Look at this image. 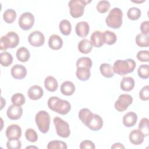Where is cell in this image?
<instances>
[{"mask_svg": "<svg viewBox=\"0 0 149 149\" xmlns=\"http://www.w3.org/2000/svg\"><path fill=\"white\" fill-rule=\"evenodd\" d=\"M49 108L61 115H66L71 109L70 102L65 100H62L58 97H51L47 102Z\"/></svg>", "mask_w": 149, "mask_h": 149, "instance_id": "obj_1", "label": "cell"}, {"mask_svg": "<svg viewBox=\"0 0 149 149\" xmlns=\"http://www.w3.org/2000/svg\"><path fill=\"white\" fill-rule=\"evenodd\" d=\"M136 66V62L132 59H126L125 60L118 59L113 63V71L120 76H124L127 73L133 72Z\"/></svg>", "mask_w": 149, "mask_h": 149, "instance_id": "obj_2", "label": "cell"}, {"mask_svg": "<svg viewBox=\"0 0 149 149\" xmlns=\"http://www.w3.org/2000/svg\"><path fill=\"white\" fill-rule=\"evenodd\" d=\"M123 12L119 8H113L112 9L108 16L105 19L107 25L114 29L120 28L122 24Z\"/></svg>", "mask_w": 149, "mask_h": 149, "instance_id": "obj_3", "label": "cell"}, {"mask_svg": "<svg viewBox=\"0 0 149 149\" xmlns=\"http://www.w3.org/2000/svg\"><path fill=\"white\" fill-rule=\"evenodd\" d=\"M19 37L14 31H9L0 40V49L6 51L8 48H14L19 43Z\"/></svg>", "mask_w": 149, "mask_h": 149, "instance_id": "obj_4", "label": "cell"}, {"mask_svg": "<svg viewBox=\"0 0 149 149\" xmlns=\"http://www.w3.org/2000/svg\"><path fill=\"white\" fill-rule=\"evenodd\" d=\"M91 2V1L72 0L68 3L70 15L74 18L80 17L83 16L85 6Z\"/></svg>", "mask_w": 149, "mask_h": 149, "instance_id": "obj_5", "label": "cell"}, {"mask_svg": "<svg viewBox=\"0 0 149 149\" xmlns=\"http://www.w3.org/2000/svg\"><path fill=\"white\" fill-rule=\"evenodd\" d=\"M35 120L39 130L41 133L45 134L48 132L51 118L49 114L47 111H40L38 112L36 115Z\"/></svg>", "mask_w": 149, "mask_h": 149, "instance_id": "obj_6", "label": "cell"}, {"mask_svg": "<svg viewBox=\"0 0 149 149\" xmlns=\"http://www.w3.org/2000/svg\"><path fill=\"white\" fill-rule=\"evenodd\" d=\"M53 121L56 133L59 137L67 138L70 136V130L68 122L59 117H55Z\"/></svg>", "mask_w": 149, "mask_h": 149, "instance_id": "obj_7", "label": "cell"}, {"mask_svg": "<svg viewBox=\"0 0 149 149\" xmlns=\"http://www.w3.org/2000/svg\"><path fill=\"white\" fill-rule=\"evenodd\" d=\"M83 124L91 130L98 131L100 130L103 126V120L100 115L93 113L91 112L86 118Z\"/></svg>", "mask_w": 149, "mask_h": 149, "instance_id": "obj_8", "label": "cell"}, {"mask_svg": "<svg viewBox=\"0 0 149 149\" xmlns=\"http://www.w3.org/2000/svg\"><path fill=\"white\" fill-rule=\"evenodd\" d=\"M133 102L132 95L127 94H123L119 96L118 99L115 102V108L118 112H123L126 110L128 107Z\"/></svg>", "mask_w": 149, "mask_h": 149, "instance_id": "obj_9", "label": "cell"}, {"mask_svg": "<svg viewBox=\"0 0 149 149\" xmlns=\"http://www.w3.org/2000/svg\"><path fill=\"white\" fill-rule=\"evenodd\" d=\"M19 27L24 30H29L31 29L34 23V16L30 12L23 13L18 20Z\"/></svg>", "mask_w": 149, "mask_h": 149, "instance_id": "obj_10", "label": "cell"}, {"mask_svg": "<svg viewBox=\"0 0 149 149\" xmlns=\"http://www.w3.org/2000/svg\"><path fill=\"white\" fill-rule=\"evenodd\" d=\"M28 41L31 45L35 47H39L44 44L45 37L41 31L36 30L29 34Z\"/></svg>", "mask_w": 149, "mask_h": 149, "instance_id": "obj_11", "label": "cell"}, {"mask_svg": "<svg viewBox=\"0 0 149 149\" xmlns=\"http://www.w3.org/2000/svg\"><path fill=\"white\" fill-rule=\"evenodd\" d=\"M5 134L8 140H19L22 136L21 127L18 125L12 124L7 127Z\"/></svg>", "mask_w": 149, "mask_h": 149, "instance_id": "obj_12", "label": "cell"}, {"mask_svg": "<svg viewBox=\"0 0 149 149\" xmlns=\"http://www.w3.org/2000/svg\"><path fill=\"white\" fill-rule=\"evenodd\" d=\"M22 114V108L20 106H17L13 104L10 105L6 111L7 116L11 120L19 119L21 118Z\"/></svg>", "mask_w": 149, "mask_h": 149, "instance_id": "obj_13", "label": "cell"}, {"mask_svg": "<svg viewBox=\"0 0 149 149\" xmlns=\"http://www.w3.org/2000/svg\"><path fill=\"white\" fill-rule=\"evenodd\" d=\"M12 76L15 79H22L27 75V69L25 66L19 64H16L12 66L10 70Z\"/></svg>", "mask_w": 149, "mask_h": 149, "instance_id": "obj_14", "label": "cell"}, {"mask_svg": "<svg viewBox=\"0 0 149 149\" xmlns=\"http://www.w3.org/2000/svg\"><path fill=\"white\" fill-rule=\"evenodd\" d=\"M44 94V91L42 87L38 85H34L30 87L27 91V95L30 99L37 100L40 99Z\"/></svg>", "mask_w": 149, "mask_h": 149, "instance_id": "obj_15", "label": "cell"}, {"mask_svg": "<svg viewBox=\"0 0 149 149\" xmlns=\"http://www.w3.org/2000/svg\"><path fill=\"white\" fill-rule=\"evenodd\" d=\"M129 140L134 145L141 144L144 139V135L139 129H134L129 134Z\"/></svg>", "mask_w": 149, "mask_h": 149, "instance_id": "obj_16", "label": "cell"}, {"mask_svg": "<svg viewBox=\"0 0 149 149\" xmlns=\"http://www.w3.org/2000/svg\"><path fill=\"white\" fill-rule=\"evenodd\" d=\"M75 31L76 34L79 37H86L90 31V26L88 23L84 21L78 22L76 25Z\"/></svg>", "mask_w": 149, "mask_h": 149, "instance_id": "obj_17", "label": "cell"}, {"mask_svg": "<svg viewBox=\"0 0 149 149\" xmlns=\"http://www.w3.org/2000/svg\"><path fill=\"white\" fill-rule=\"evenodd\" d=\"M90 40L93 47L100 48L104 44L103 34L102 32L100 31L97 30L94 31L91 36Z\"/></svg>", "mask_w": 149, "mask_h": 149, "instance_id": "obj_18", "label": "cell"}, {"mask_svg": "<svg viewBox=\"0 0 149 149\" xmlns=\"http://www.w3.org/2000/svg\"><path fill=\"white\" fill-rule=\"evenodd\" d=\"M48 45L53 50H58L63 45V40L62 38L56 34L51 36L48 40Z\"/></svg>", "mask_w": 149, "mask_h": 149, "instance_id": "obj_19", "label": "cell"}, {"mask_svg": "<svg viewBox=\"0 0 149 149\" xmlns=\"http://www.w3.org/2000/svg\"><path fill=\"white\" fill-rule=\"evenodd\" d=\"M137 120V115L135 112H129L123 117V123L127 127H133L135 125Z\"/></svg>", "mask_w": 149, "mask_h": 149, "instance_id": "obj_20", "label": "cell"}, {"mask_svg": "<svg viewBox=\"0 0 149 149\" xmlns=\"http://www.w3.org/2000/svg\"><path fill=\"white\" fill-rule=\"evenodd\" d=\"M75 89V86L72 81H65L62 83L60 90L62 94L66 96H70L74 93Z\"/></svg>", "mask_w": 149, "mask_h": 149, "instance_id": "obj_21", "label": "cell"}, {"mask_svg": "<svg viewBox=\"0 0 149 149\" xmlns=\"http://www.w3.org/2000/svg\"><path fill=\"white\" fill-rule=\"evenodd\" d=\"M134 87V80L133 77L130 76L124 77L122 79L120 84V88L125 91H130Z\"/></svg>", "mask_w": 149, "mask_h": 149, "instance_id": "obj_22", "label": "cell"}, {"mask_svg": "<svg viewBox=\"0 0 149 149\" xmlns=\"http://www.w3.org/2000/svg\"><path fill=\"white\" fill-rule=\"evenodd\" d=\"M44 86L48 91L54 92L58 88V83L56 79L54 76H48L45 79Z\"/></svg>", "mask_w": 149, "mask_h": 149, "instance_id": "obj_23", "label": "cell"}, {"mask_svg": "<svg viewBox=\"0 0 149 149\" xmlns=\"http://www.w3.org/2000/svg\"><path fill=\"white\" fill-rule=\"evenodd\" d=\"M93 48V45L91 41L86 38H84L80 41L78 43L79 51L84 54H87L90 53Z\"/></svg>", "mask_w": 149, "mask_h": 149, "instance_id": "obj_24", "label": "cell"}, {"mask_svg": "<svg viewBox=\"0 0 149 149\" xmlns=\"http://www.w3.org/2000/svg\"><path fill=\"white\" fill-rule=\"evenodd\" d=\"M76 75L79 80L81 81H86L90 77V70L88 68L84 67L77 68L76 72Z\"/></svg>", "mask_w": 149, "mask_h": 149, "instance_id": "obj_25", "label": "cell"}, {"mask_svg": "<svg viewBox=\"0 0 149 149\" xmlns=\"http://www.w3.org/2000/svg\"><path fill=\"white\" fill-rule=\"evenodd\" d=\"M100 70L101 74L107 78H111L114 76L113 67L109 63H102L100 66Z\"/></svg>", "mask_w": 149, "mask_h": 149, "instance_id": "obj_26", "label": "cell"}, {"mask_svg": "<svg viewBox=\"0 0 149 149\" xmlns=\"http://www.w3.org/2000/svg\"><path fill=\"white\" fill-rule=\"evenodd\" d=\"M30 56V54L29 51L25 47H20L17 49L16 51V58L17 59L22 62H27Z\"/></svg>", "mask_w": 149, "mask_h": 149, "instance_id": "obj_27", "label": "cell"}, {"mask_svg": "<svg viewBox=\"0 0 149 149\" xmlns=\"http://www.w3.org/2000/svg\"><path fill=\"white\" fill-rule=\"evenodd\" d=\"M104 44H106L109 45L114 44L117 40L116 35L112 31L109 30H105L102 32Z\"/></svg>", "mask_w": 149, "mask_h": 149, "instance_id": "obj_28", "label": "cell"}, {"mask_svg": "<svg viewBox=\"0 0 149 149\" xmlns=\"http://www.w3.org/2000/svg\"><path fill=\"white\" fill-rule=\"evenodd\" d=\"M13 62V57L10 53L6 51L0 54V63L2 66L8 67Z\"/></svg>", "mask_w": 149, "mask_h": 149, "instance_id": "obj_29", "label": "cell"}, {"mask_svg": "<svg viewBox=\"0 0 149 149\" xmlns=\"http://www.w3.org/2000/svg\"><path fill=\"white\" fill-rule=\"evenodd\" d=\"M61 33L65 36H69L72 31V26L70 22L66 19L61 21L59 25Z\"/></svg>", "mask_w": 149, "mask_h": 149, "instance_id": "obj_30", "label": "cell"}, {"mask_svg": "<svg viewBox=\"0 0 149 149\" xmlns=\"http://www.w3.org/2000/svg\"><path fill=\"white\" fill-rule=\"evenodd\" d=\"M136 42L140 47H148L149 45V37L148 35L139 33L136 37Z\"/></svg>", "mask_w": 149, "mask_h": 149, "instance_id": "obj_31", "label": "cell"}, {"mask_svg": "<svg viewBox=\"0 0 149 149\" xmlns=\"http://www.w3.org/2000/svg\"><path fill=\"white\" fill-rule=\"evenodd\" d=\"M16 18V13L14 9H8L3 13V20L7 23H12Z\"/></svg>", "mask_w": 149, "mask_h": 149, "instance_id": "obj_32", "label": "cell"}, {"mask_svg": "<svg viewBox=\"0 0 149 149\" xmlns=\"http://www.w3.org/2000/svg\"><path fill=\"white\" fill-rule=\"evenodd\" d=\"M141 15V12L140 9L136 7H132L129 8L127 12L128 18L132 20H138Z\"/></svg>", "mask_w": 149, "mask_h": 149, "instance_id": "obj_33", "label": "cell"}, {"mask_svg": "<svg viewBox=\"0 0 149 149\" xmlns=\"http://www.w3.org/2000/svg\"><path fill=\"white\" fill-rule=\"evenodd\" d=\"M76 67H84L90 69L92 67V60L88 57H81L77 60Z\"/></svg>", "mask_w": 149, "mask_h": 149, "instance_id": "obj_34", "label": "cell"}, {"mask_svg": "<svg viewBox=\"0 0 149 149\" xmlns=\"http://www.w3.org/2000/svg\"><path fill=\"white\" fill-rule=\"evenodd\" d=\"M68 148L66 143L62 141L52 140L48 143V149H66Z\"/></svg>", "mask_w": 149, "mask_h": 149, "instance_id": "obj_35", "label": "cell"}, {"mask_svg": "<svg viewBox=\"0 0 149 149\" xmlns=\"http://www.w3.org/2000/svg\"><path fill=\"white\" fill-rule=\"evenodd\" d=\"M11 101L13 105L22 106L26 102V98L23 94L21 93H16L11 97Z\"/></svg>", "mask_w": 149, "mask_h": 149, "instance_id": "obj_36", "label": "cell"}, {"mask_svg": "<svg viewBox=\"0 0 149 149\" xmlns=\"http://www.w3.org/2000/svg\"><path fill=\"white\" fill-rule=\"evenodd\" d=\"M110 6L111 4L108 1L102 0L98 2V3L97 5L96 8L99 13H105L109 10Z\"/></svg>", "mask_w": 149, "mask_h": 149, "instance_id": "obj_37", "label": "cell"}, {"mask_svg": "<svg viewBox=\"0 0 149 149\" xmlns=\"http://www.w3.org/2000/svg\"><path fill=\"white\" fill-rule=\"evenodd\" d=\"M138 76L143 79H148L149 77V66L147 64L141 65L137 69Z\"/></svg>", "mask_w": 149, "mask_h": 149, "instance_id": "obj_38", "label": "cell"}, {"mask_svg": "<svg viewBox=\"0 0 149 149\" xmlns=\"http://www.w3.org/2000/svg\"><path fill=\"white\" fill-rule=\"evenodd\" d=\"M139 130H140L144 135V136H148V119L146 118H142L138 126Z\"/></svg>", "mask_w": 149, "mask_h": 149, "instance_id": "obj_39", "label": "cell"}, {"mask_svg": "<svg viewBox=\"0 0 149 149\" xmlns=\"http://www.w3.org/2000/svg\"><path fill=\"white\" fill-rule=\"evenodd\" d=\"M25 136L26 139L31 143H35L38 139V135L36 132L31 128H29L26 130Z\"/></svg>", "mask_w": 149, "mask_h": 149, "instance_id": "obj_40", "label": "cell"}, {"mask_svg": "<svg viewBox=\"0 0 149 149\" xmlns=\"http://www.w3.org/2000/svg\"><path fill=\"white\" fill-rule=\"evenodd\" d=\"M6 147L8 149H20L22 147V143L19 140H8Z\"/></svg>", "mask_w": 149, "mask_h": 149, "instance_id": "obj_41", "label": "cell"}, {"mask_svg": "<svg viewBox=\"0 0 149 149\" xmlns=\"http://www.w3.org/2000/svg\"><path fill=\"white\" fill-rule=\"evenodd\" d=\"M137 58L141 62H148L149 61V52L148 50H141L137 52Z\"/></svg>", "mask_w": 149, "mask_h": 149, "instance_id": "obj_42", "label": "cell"}, {"mask_svg": "<svg viewBox=\"0 0 149 149\" xmlns=\"http://www.w3.org/2000/svg\"><path fill=\"white\" fill-rule=\"evenodd\" d=\"M139 97L143 101H147L149 99V86H144L139 92Z\"/></svg>", "mask_w": 149, "mask_h": 149, "instance_id": "obj_43", "label": "cell"}, {"mask_svg": "<svg viewBox=\"0 0 149 149\" xmlns=\"http://www.w3.org/2000/svg\"><path fill=\"white\" fill-rule=\"evenodd\" d=\"M95 148V144L93 142L90 140H84L80 143V149H84V148H91L94 149Z\"/></svg>", "mask_w": 149, "mask_h": 149, "instance_id": "obj_44", "label": "cell"}, {"mask_svg": "<svg viewBox=\"0 0 149 149\" xmlns=\"http://www.w3.org/2000/svg\"><path fill=\"white\" fill-rule=\"evenodd\" d=\"M140 30L142 34L148 35L149 33V22L148 20L144 21L140 25Z\"/></svg>", "mask_w": 149, "mask_h": 149, "instance_id": "obj_45", "label": "cell"}, {"mask_svg": "<svg viewBox=\"0 0 149 149\" xmlns=\"http://www.w3.org/2000/svg\"><path fill=\"white\" fill-rule=\"evenodd\" d=\"M111 148H125V146L120 143H114L112 146Z\"/></svg>", "mask_w": 149, "mask_h": 149, "instance_id": "obj_46", "label": "cell"}, {"mask_svg": "<svg viewBox=\"0 0 149 149\" xmlns=\"http://www.w3.org/2000/svg\"><path fill=\"white\" fill-rule=\"evenodd\" d=\"M37 148V147H32V146H30V147H26V148Z\"/></svg>", "mask_w": 149, "mask_h": 149, "instance_id": "obj_47", "label": "cell"}]
</instances>
